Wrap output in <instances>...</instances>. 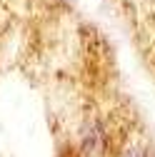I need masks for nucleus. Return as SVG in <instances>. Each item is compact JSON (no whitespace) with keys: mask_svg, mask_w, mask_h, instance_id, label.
I'll return each instance as SVG.
<instances>
[{"mask_svg":"<svg viewBox=\"0 0 155 157\" xmlns=\"http://www.w3.org/2000/svg\"><path fill=\"white\" fill-rule=\"evenodd\" d=\"M103 145H105V127L98 120H88L83 125V132H80V147H83V152L85 155H95Z\"/></svg>","mask_w":155,"mask_h":157,"instance_id":"1","label":"nucleus"},{"mask_svg":"<svg viewBox=\"0 0 155 157\" xmlns=\"http://www.w3.org/2000/svg\"><path fill=\"white\" fill-rule=\"evenodd\" d=\"M125 157H153L145 147H133V150H128L125 152Z\"/></svg>","mask_w":155,"mask_h":157,"instance_id":"2","label":"nucleus"}]
</instances>
